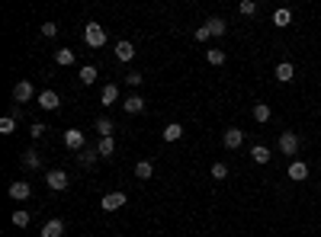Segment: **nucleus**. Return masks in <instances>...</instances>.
Segmentation results:
<instances>
[{
    "mask_svg": "<svg viewBox=\"0 0 321 237\" xmlns=\"http://www.w3.org/2000/svg\"><path fill=\"white\" fill-rule=\"evenodd\" d=\"M84 42L90 45V49H103L106 45V29L100 26V22H87L84 26Z\"/></svg>",
    "mask_w": 321,
    "mask_h": 237,
    "instance_id": "f257e3e1",
    "label": "nucleus"
},
{
    "mask_svg": "<svg viewBox=\"0 0 321 237\" xmlns=\"http://www.w3.org/2000/svg\"><path fill=\"white\" fill-rule=\"evenodd\" d=\"M299 148H302V141H299V135H295V132H283V135H280V154H289V157H295V154H299Z\"/></svg>",
    "mask_w": 321,
    "mask_h": 237,
    "instance_id": "f03ea898",
    "label": "nucleus"
},
{
    "mask_svg": "<svg viewBox=\"0 0 321 237\" xmlns=\"http://www.w3.org/2000/svg\"><path fill=\"white\" fill-rule=\"evenodd\" d=\"M68 173L65 170H49V173H45V186H49V189H55V193H61V189H68Z\"/></svg>",
    "mask_w": 321,
    "mask_h": 237,
    "instance_id": "7ed1b4c3",
    "label": "nucleus"
},
{
    "mask_svg": "<svg viewBox=\"0 0 321 237\" xmlns=\"http://www.w3.org/2000/svg\"><path fill=\"white\" fill-rule=\"evenodd\" d=\"M84 141H87V135L80 132V128H68L65 132V148L68 151H84Z\"/></svg>",
    "mask_w": 321,
    "mask_h": 237,
    "instance_id": "20e7f679",
    "label": "nucleus"
},
{
    "mask_svg": "<svg viewBox=\"0 0 321 237\" xmlns=\"http://www.w3.org/2000/svg\"><path fill=\"white\" fill-rule=\"evenodd\" d=\"M125 202H129V199H125V193H110V196H103L100 208H103V211H119Z\"/></svg>",
    "mask_w": 321,
    "mask_h": 237,
    "instance_id": "39448f33",
    "label": "nucleus"
},
{
    "mask_svg": "<svg viewBox=\"0 0 321 237\" xmlns=\"http://www.w3.org/2000/svg\"><path fill=\"white\" fill-rule=\"evenodd\" d=\"M32 196V186L26 180H16V183H10V199H16V202H26V199Z\"/></svg>",
    "mask_w": 321,
    "mask_h": 237,
    "instance_id": "423d86ee",
    "label": "nucleus"
},
{
    "mask_svg": "<svg viewBox=\"0 0 321 237\" xmlns=\"http://www.w3.org/2000/svg\"><path fill=\"white\" fill-rule=\"evenodd\" d=\"M225 148H228V151H238V148H241L244 145V132H241V128H225Z\"/></svg>",
    "mask_w": 321,
    "mask_h": 237,
    "instance_id": "0eeeda50",
    "label": "nucleus"
},
{
    "mask_svg": "<svg viewBox=\"0 0 321 237\" xmlns=\"http://www.w3.org/2000/svg\"><path fill=\"white\" fill-rule=\"evenodd\" d=\"M32 97H35V90H32L29 80H19V84L13 87V100H16V106H19V103H29Z\"/></svg>",
    "mask_w": 321,
    "mask_h": 237,
    "instance_id": "6e6552de",
    "label": "nucleus"
},
{
    "mask_svg": "<svg viewBox=\"0 0 321 237\" xmlns=\"http://www.w3.org/2000/svg\"><path fill=\"white\" fill-rule=\"evenodd\" d=\"M122 109H125L129 115H138V112H145V100H141L138 93H132V97L122 100Z\"/></svg>",
    "mask_w": 321,
    "mask_h": 237,
    "instance_id": "1a4fd4ad",
    "label": "nucleus"
},
{
    "mask_svg": "<svg viewBox=\"0 0 321 237\" xmlns=\"http://www.w3.org/2000/svg\"><path fill=\"white\" fill-rule=\"evenodd\" d=\"M286 173H289V180H295V183H302V180H308V163H305V160H292Z\"/></svg>",
    "mask_w": 321,
    "mask_h": 237,
    "instance_id": "9d476101",
    "label": "nucleus"
},
{
    "mask_svg": "<svg viewBox=\"0 0 321 237\" xmlns=\"http://www.w3.org/2000/svg\"><path fill=\"white\" fill-rule=\"evenodd\" d=\"M42 237H65V221L61 218H52L42 224Z\"/></svg>",
    "mask_w": 321,
    "mask_h": 237,
    "instance_id": "9b49d317",
    "label": "nucleus"
},
{
    "mask_svg": "<svg viewBox=\"0 0 321 237\" xmlns=\"http://www.w3.org/2000/svg\"><path fill=\"white\" fill-rule=\"evenodd\" d=\"M35 100H39L42 109H58V106H61V100H58V93H55V90H42Z\"/></svg>",
    "mask_w": 321,
    "mask_h": 237,
    "instance_id": "f8f14e48",
    "label": "nucleus"
},
{
    "mask_svg": "<svg viewBox=\"0 0 321 237\" xmlns=\"http://www.w3.org/2000/svg\"><path fill=\"white\" fill-rule=\"evenodd\" d=\"M292 77H295V67H292L289 61H280V64H276V80H280V84H289Z\"/></svg>",
    "mask_w": 321,
    "mask_h": 237,
    "instance_id": "ddd939ff",
    "label": "nucleus"
},
{
    "mask_svg": "<svg viewBox=\"0 0 321 237\" xmlns=\"http://www.w3.org/2000/svg\"><path fill=\"white\" fill-rule=\"evenodd\" d=\"M206 29H209V35H216V39H222V35L228 32V26H225V19H222V16H212V19L206 22Z\"/></svg>",
    "mask_w": 321,
    "mask_h": 237,
    "instance_id": "4468645a",
    "label": "nucleus"
},
{
    "mask_svg": "<svg viewBox=\"0 0 321 237\" xmlns=\"http://www.w3.org/2000/svg\"><path fill=\"white\" fill-rule=\"evenodd\" d=\"M116 100H119V87L116 84H106L103 93H100V103L103 106H116Z\"/></svg>",
    "mask_w": 321,
    "mask_h": 237,
    "instance_id": "2eb2a0df",
    "label": "nucleus"
},
{
    "mask_svg": "<svg viewBox=\"0 0 321 237\" xmlns=\"http://www.w3.org/2000/svg\"><path fill=\"white\" fill-rule=\"evenodd\" d=\"M116 58H119V61H132V58H135V45L132 42H119L116 45Z\"/></svg>",
    "mask_w": 321,
    "mask_h": 237,
    "instance_id": "dca6fc26",
    "label": "nucleus"
},
{
    "mask_svg": "<svg viewBox=\"0 0 321 237\" xmlns=\"http://www.w3.org/2000/svg\"><path fill=\"white\" fill-rule=\"evenodd\" d=\"M251 157H254L257 163H270V157H273V151H270L267 145H254V148H251Z\"/></svg>",
    "mask_w": 321,
    "mask_h": 237,
    "instance_id": "f3484780",
    "label": "nucleus"
},
{
    "mask_svg": "<svg viewBox=\"0 0 321 237\" xmlns=\"http://www.w3.org/2000/svg\"><path fill=\"white\" fill-rule=\"evenodd\" d=\"M183 138V125L180 122H170L167 128H164V141H170V145H174V141H180Z\"/></svg>",
    "mask_w": 321,
    "mask_h": 237,
    "instance_id": "a211bd4d",
    "label": "nucleus"
},
{
    "mask_svg": "<svg viewBox=\"0 0 321 237\" xmlns=\"http://www.w3.org/2000/svg\"><path fill=\"white\" fill-rule=\"evenodd\" d=\"M74 52H71V49H58L55 52V64H61V67H71V64H74Z\"/></svg>",
    "mask_w": 321,
    "mask_h": 237,
    "instance_id": "6ab92c4d",
    "label": "nucleus"
},
{
    "mask_svg": "<svg viewBox=\"0 0 321 237\" xmlns=\"http://www.w3.org/2000/svg\"><path fill=\"white\" fill-rule=\"evenodd\" d=\"M151 173H154V163L151 160H138L135 163V176H138V180H151Z\"/></svg>",
    "mask_w": 321,
    "mask_h": 237,
    "instance_id": "aec40b11",
    "label": "nucleus"
},
{
    "mask_svg": "<svg viewBox=\"0 0 321 237\" xmlns=\"http://www.w3.org/2000/svg\"><path fill=\"white\" fill-rule=\"evenodd\" d=\"M80 84H84V87L97 84V67H93V64H84V67H80Z\"/></svg>",
    "mask_w": 321,
    "mask_h": 237,
    "instance_id": "412c9836",
    "label": "nucleus"
},
{
    "mask_svg": "<svg viewBox=\"0 0 321 237\" xmlns=\"http://www.w3.org/2000/svg\"><path fill=\"white\" fill-rule=\"evenodd\" d=\"M23 167H26V170H39L42 167V157L35 151H26V154H23Z\"/></svg>",
    "mask_w": 321,
    "mask_h": 237,
    "instance_id": "4be33fe9",
    "label": "nucleus"
},
{
    "mask_svg": "<svg viewBox=\"0 0 321 237\" xmlns=\"http://www.w3.org/2000/svg\"><path fill=\"white\" fill-rule=\"evenodd\" d=\"M93 128H97V132H100L103 138H113V132H116L113 118H97V125H93Z\"/></svg>",
    "mask_w": 321,
    "mask_h": 237,
    "instance_id": "5701e85b",
    "label": "nucleus"
},
{
    "mask_svg": "<svg viewBox=\"0 0 321 237\" xmlns=\"http://www.w3.org/2000/svg\"><path fill=\"white\" fill-rule=\"evenodd\" d=\"M113 151H116V141H113V138H100V145H97V154H100V157H113Z\"/></svg>",
    "mask_w": 321,
    "mask_h": 237,
    "instance_id": "b1692460",
    "label": "nucleus"
},
{
    "mask_svg": "<svg viewBox=\"0 0 321 237\" xmlns=\"http://www.w3.org/2000/svg\"><path fill=\"white\" fill-rule=\"evenodd\" d=\"M97 157H100L97 148H84V151H80V163H84V167H93V163H97Z\"/></svg>",
    "mask_w": 321,
    "mask_h": 237,
    "instance_id": "393cba45",
    "label": "nucleus"
},
{
    "mask_svg": "<svg viewBox=\"0 0 321 237\" xmlns=\"http://www.w3.org/2000/svg\"><path fill=\"white\" fill-rule=\"evenodd\" d=\"M13 132H16V118L4 115V118H0V135H13Z\"/></svg>",
    "mask_w": 321,
    "mask_h": 237,
    "instance_id": "a878e982",
    "label": "nucleus"
},
{
    "mask_svg": "<svg viewBox=\"0 0 321 237\" xmlns=\"http://www.w3.org/2000/svg\"><path fill=\"white\" fill-rule=\"evenodd\" d=\"M270 115H273V112H270L267 103H257V106H254V118H257V122H270Z\"/></svg>",
    "mask_w": 321,
    "mask_h": 237,
    "instance_id": "bb28decb",
    "label": "nucleus"
},
{
    "mask_svg": "<svg viewBox=\"0 0 321 237\" xmlns=\"http://www.w3.org/2000/svg\"><path fill=\"white\" fill-rule=\"evenodd\" d=\"M289 22H292L289 10H276V13H273V26H289Z\"/></svg>",
    "mask_w": 321,
    "mask_h": 237,
    "instance_id": "cd10ccee",
    "label": "nucleus"
},
{
    "mask_svg": "<svg viewBox=\"0 0 321 237\" xmlns=\"http://www.w3.org/2000/svg\"><path fill=\"white\" fill-rule=\"evenodd\" d=\"M206 58H209V64H216V67H222V64H225V52H222V49H209V52H206Z\"/></svg>",
    "mask_w": 321,
    "mask_h": 237,
    "instance_id": "c85d7f7f",
    "label": "nucleus"
},
{
    "mask_svg": "<svg viewBox=\"0 0 321 237\" xmlns=\"http://www.w3.org/2000/svg\"><path fill=\"white\" fill-rule=\"evenodd\" d=\"M238 13H241V16H254L257 4H254V0H241V4H238Z\"/></svg>",
    "mask_w": 321,
    "mask_h": 237,
    "instance_id": "c756f323",
    "label": "nucleus"
},
{
    "mask_svg": "<svg viewBox=\"0 0 321 237\" xmlns=\"http://www.w3.org/2000/svg\"><path fill=\"white\" fill-rule=\"evenodd\" d=\"M13 224H16V228H26V224H29V211L16 208V211H13Z\"/></svg>",
    "mask_w": 321,
    "mask_h": 237,
    "instance_id": "7c9ffc66",
    "label": "nucleus"
},
{
    "mask_svg": "<svg viewBox=\"0 0 321 237\" xmlns=\"http://www.w3.org/2000/svg\"><path fill=\"white\" fill-rule=\"evenodd\" d=\"M228 176V167L225 163H212V180H225Z\"/></svg>",
    "mask_w": 321,
    "mask_h": 237,
    "instance_id": "2f4dec72",
    "label": "nucleus"
},
{
    "mask_svg": "<svg viewBox=\"0 0 321 237\" xmlns=\"http://www.w3.org/2000/svg\"><path fill=\"white\" fill-rule=\"evenodd\" d=\"M141 80H145V77H141L138 70H129V74H125V84L129 87H141Z\"/></svg>",
    "mask_w": 321,
    "mask_h": 237,
    "instance_id": "473e14b6",
    "label": "nucleus"
},
{
    "mask_svg": "<svg viewBox=\"0 0 321 237\" xmlns=\"http://www.w3.org/2000/svg\"><path fill=\"white\" fill-rule=\"evenodd\" d=\"M209 39H212V35H209V29H206V26H199V29H196V42L203 45V42H209Z\"/></svg>",
    "mask_w": 321,
    "mask_h": 237,
    "instance_id": "72a5a7b5",
    "label": "nucleus"
},
{
    "mask_svg": "<svg viewBox=\"0 0 321 237\" xmlns=\"http://www.w3.org/2000/svg\"><path fill=\"white\" fill-rule=\"evenodd\" d=\"M29 135H32V138H35V141H39V138H42V135H45V125H42V122H35V125H32V128H29Z\"/></svg>",
    "mask_w": 321,
    "mask_h": 237,
    "instance_id": "f704fd0d",
    "label": "nucleus"
},
{
    "mask_svg": "<svg viewBox=\"0 0 321 237\" xmlns=\"http://www.w3.org/2000/svg\"><path fill=\"white\" fill-rule=\"evenodd\" d=\"M42 35H45V39H52V35H58V26H55V22H45V26H42Z\"/></svg>",
    "mask_w": 321,
    "mask_h": 237,
    "instance_id": "c9c22d12",
    "label": "nucleus"
}]
</instances>
